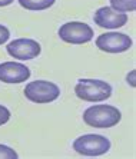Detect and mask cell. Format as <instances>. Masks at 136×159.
I'll return each instance as SVG.
<instances>
[{
	"instance_id": "4",
	"label": "cell",
	"mask_w": 136,
	"mask_h": 159,
	"mask_svg": "<svg viewBox=\"0 0 136 159\" xmlns=\"http://www.w3.org/2000/svg\"><path fill=\"white\" fill-rule=\"evenodd\" d=\"M25 96L33 103H50L60 96L59 86L49 80H33L26 85Z\"/></svg>"
},
{
	"instance_id": "3",
	"label": "cell",
	"mask_w": 136,
	"mask_h": 159,
	"mask_svg": "<svg viewBox=\"0 0 136 159\" xmlns=\"http://www.w3.org/2000/svg\"><path fill=\"white\" fill-rule=\"evenodd\" d=\"M73 149L83 156H102L109 152L111 141L106 136L88 133L76 138L73 141Z\"/></svg>"
},
{
	"instance_id": "10",
	"label": "cell",
	"mask_w": 136,
	"mask_h": 159,
	"mask_svg": "<svg viewBox=\"0 0 136 159\" xmlns=\"http://www.w3.org/2000/svg\"><path fill=\"white\" fill-rule=\"evenodd\" d=\"M56 0H19V4L23 9L30 11H42L52 7Z\"/></svg>"
},
{
	"instance_id": "7",
	"label": "cell",
	"mask_w": 136,
	"mask_h": 159,
	"mask_svg": "<svg viewBox=\"0 0 136 159\" xmlns=\"http://www.w3.org/2000/svg\"><path fill=\"white\" fill-rule=\"evenodd\" d=\"M6 50L11 57L17 60H32L40 55L42 46L39 42L33 40V39L20 37V39L11 40L6 46Z\"/></svg>"
},
{
	"instance_id": "15",
	"label": "cell",
	"mask_w": 136,
	"mask_h": 159,
	"mask_svg": "<svg viewBox=\"0 0 136 159\" xmlns=\"http://www.w3.org/2000/svg\"><path fill=\"white\" fill-rule=\"evenodd\" d=\"M135 76H136V70H135V69L129 72L128 76H126V82H128V83L132 86V88H135V86H136V79H135Z\"/></svg>"
},
{
	"instance_id": "11",
	"label": "cell",
	"mask_w": 136,
	"mask_h": 159,
	"mask_svg": "<svg viewBox=\"0 0 136 159\" xmlns=\"http://www.w3.org/2000/svg\"><path fill=\"white\" fill-rule=\"evenodd\" d=\"M111 7L120 13H129L136 10V0H109Z\"/></svg>"
},
{
	"instance_id": "6",
	"label": "cell",
	"mask_w": 136,
	"mask_h": 159,
	"mask_svg": "<svg viewBox=\"0 0 136 159\" xmlns=\"http://www.w3.org/2000/svg\"><path fill=\"white\" fill-rule=\"evenodd\" d=\"M132 39L126 33L120 32H107L96 39V46L106 53H123L132 48Z\"/></svg>"
},
{
	"instance_id": "8",
	"label": "cell",
	"mask_w": 136,
	"mask_h": 159,
	"mask_svg": "<svg viewBox=\"0 0 136 159\" xmlns=\"http://www.w3.org/2000/svg\"><path fill=\"white\" fill-rule=\"evenodd\" d=\"M93 20L103 29H119L128 23V15L113 10L111 6H103L95 11Z\"/></svg>"
},
{
	"instance_id": "5",
	"label": "cell",
	"mask_w": 136,
	"mask_h": 159,
	"mask_svg": "<svg viewBox=\"0 0 136 159\" xmlns=\"http://www.w3.org/2000/svg\"><path fill=\"white\" fill-rule=\"evenodd\" d=\"M59 37L63 42L70 44L89 43L93 39L95 33L88 23L83 22H67L59 27Z\"/></svg>"
},
{
	"instance_id": "13",
	"label": "cell",
	"mask_w": 136,
	"mask_h": 159,
	"mask_svg": "<svg viewBox=\"0 0 136 159\" xmlns=\"http://www.w3.org/2000/svg\"><path fill=\"white\" fill-rule=\"evenodd\" d=\"M9 119H10V111H9L6 106L0 105V126L4 125V123H7Z\"/></svg>"
},
{
	"instance_id": "16",
	"label": "cell",
	"mask_w": 136,
	"mask_h": 159,
	"mask_svg": "<svg viewBox=\"0 0 136 159\" xmlns=\"http://www.w3.org/2000/svg\"><path fill=\"white\" fill-rule=\"evenodd\" d=\"M15 0H0V7H6L9 4H11Z\"/></svg>"
},
{
	"instance_id": "9",
	"label": "cell",
	"mask_w": 136,
	"mask_h": 159,
	"mask_svg": "<svg viewBox=\"0 0 136 159\" xmlns=\"http://www.w3.org/2000/svg\"><path fill=\"white\" fill-rule=\"evenodd\" d=\"M30 78V69L26 65L17 62H3L0 63V80L3 83L17 85L23 83Z\"/></svg>"
},
{
	"instance_id": "2",
	"label": "cell",
	"mask_w": 136,
	"mask_h": 159,
	"mask_svg": "<svg viewBox=\"0 0 136 159\" xmlns=\"http://www.w3.org/2000/svg\"><path fill=\"white\" fill-rule=\"evenodd\" d=\"M112 86L100 79H79L75 86L76 96L86 102H103L112 96Z\"/></svg>"
},
{
	"instance_id": "1",
	"label": "cell",
	"mask_w": 136,
	"mask_h": 159,
	"mask_svg": "<svg viewBox=\"0 0 136 159\" xmlns=\"http://www.w3.org/2000/svg\"><path fill=\"white\" fill-rule=\"evenodd\" d=\"M122 119V113L116 106L112 105H93L83 112V122L92 128L107 129L116 126Z\"/></svg>"
},
{
	"instance_id": "12",
	"label": "cell",
	"mask_w": 136,
	"mask_h": 159,
	"mask_svg": "<svg viewBox=\"0 0 136 159\" xmlns=\"http://www.w3.org/2000/svg\"><path fill=\"white\" fill-rule=\"evenodd\" d=\"M16 158H19V155L15 149H11L7 145L0 143V159H16Z\"/></svg>"
},
{
	"instance_id": "14",
	"label": "cell",
	"mask_w": 136,
	"mask_h": 159,
	"mask_svg": "<svg viewBox=\"0 0 136 159\" xmlns=\"http://www.w3.org/2000/svg\"><path fill=\"white\" fill-rule=\"evenodd\" d=\"M9 37H10V30L3 25H0V44L6 43L9 40Z\"/></svg>"
}]
</instances>
